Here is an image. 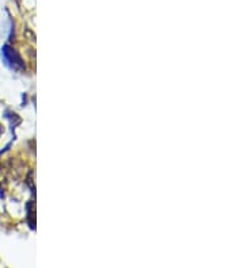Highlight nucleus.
<instances>
[{
  "label": "nucleus",
  "mask_w": 244,
  "mask_h": 268,
  "mask_svg": "<svg viewBox=\"0 0 244 268\" xmlns=\"http://www.w3.org/2000/svg\"><path fill=\"white\" fill-rule=\"evenodd\" d=\"M1 132H3V129H1V125H0V135H1Z\"/></svg>",
  "instance_id": "f257e3e1"
}]
</instances>
